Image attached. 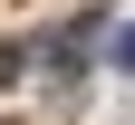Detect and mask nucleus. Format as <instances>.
<instances>
[{
  "label": "nucleus",
  "mask_w": 135,
  "mask_h": 125,
  "mask_svg": "<svg viewBox=\"0 0 135 125\" xmlns=\"http://www.w3.org/2000/svg\"><path fill=\"white\" fill-rule=\"evenodd\" d=\"M116 67H135V29H116Z\"/></svg>",
  "instance_id": "f257e3e1"
}]
</instances>
